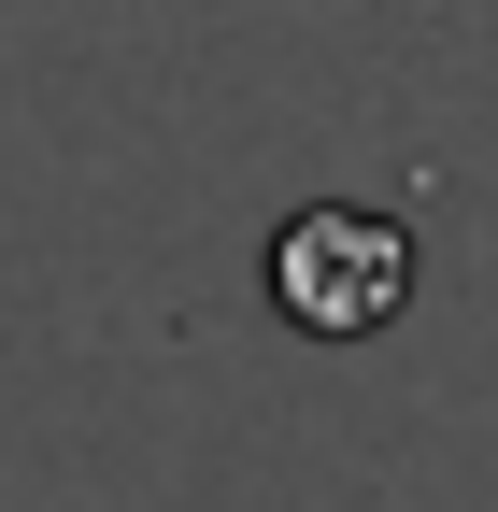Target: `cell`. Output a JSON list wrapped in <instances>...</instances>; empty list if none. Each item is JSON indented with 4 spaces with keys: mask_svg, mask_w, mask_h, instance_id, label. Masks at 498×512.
I'll list each match as a JSON object with an SVG mask.
<instances>
[{
    "mask_svg": "<svg viewBox=\"0 0 498 512\" xmlns=\"http://www.w3.org/2000/svg\"><path fill=\"white\" fill-rule=\"evenodd\" d=\"M271 299H285V328H314V342L399 328V299H413V242H399V214L314 200V214L271 242Z\"/></svg>",
    "mask_w": 498,
    "mask_h": 512,
    "instance_id": "cell-1",
    "label": "cell"
}]
</instances>
